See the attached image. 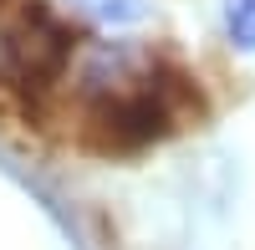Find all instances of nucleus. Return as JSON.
<instances>
[{"label": "nucleus", "mask_w": 255, "mask_h": 250, "mask_svg": "<svg viewBox=\"0 0 255 250\" xmlns=\"http://www.w3.org/2000/svg\"><path fill=\"white\" fill-rule=\"evenodd\" d=\"M92 10H97L102 26H133V20H143V15H148L143 0H97Z\"/></svg>", "instance_id": "nucleus-3"}, {"label": "nucleus", "mask_w": 255, "mask_h": 250, "mask_svg": "<svg viewBox=\"0 0 255 250\" xmlns=\"http://www.w3.org/2000/svg\"><path fill=\"white\" fill-rule=\"evenodd\" d=\"M92 123L102 128V143H113V148H143V143L163 138L179 123V77L153 67L138 87H128L108 108H97Z\"/></svg>", "instance_id": "nucleus-1"}, {"label": "nucleus", "mask_w": 255, "mask_h": 250, "mask_svg": "<svg viewBox=\"0 0 255 250\" xmlns=\"http://www.w3.org/2000/svg\"><path fill=\"white\" fill-rule=\"evenodd\" d=\"M220 26H225V41L235 51H255V0H225Z\"/></svg>", "instance_id": "nucleus-2"}]
</instances>
